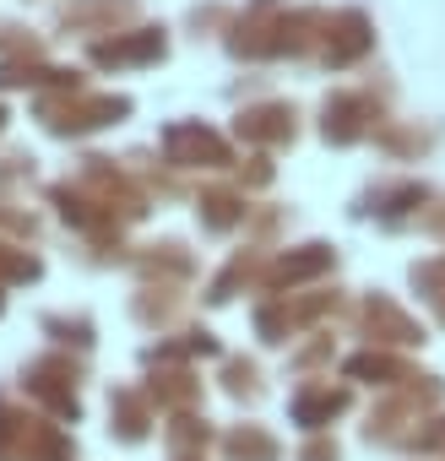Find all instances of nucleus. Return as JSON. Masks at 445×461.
<instances>
[{"label": "nucleus", "instance_id": "obj_2", "mask_svg": "<svg viewBox=\"0 0 445 461\" xmlns=\"http://www.w3.org/2000/svg\"><path fill=\"white\" fill-rule=\"evenodd\" d=\"M229 450H234L240 461H277V439L261 434V429H240V434H229Z\"/></svg>", "mask_w": 445, "mask_h": 461}, {"label": "nucleus", "instance_id": "obj_1", "mask_svg": "<svg viewBox=\"0 0 445 461\" xmlns=\"http://www.w3.org/2000/svg\"><path fill=\"white\" fill-rule=\"evenodd\" d=\"M342 407H348V391H304V396L294 402V418H299L304 429H321V423H331Z\"/></svg>", "mask_w": 445, "mask_h": 461}, {"label": "nucleus", "instance_id": "obj_3", "mask_svg": "<svg viewBox=\"0 0 445 461\" xmlns=\"http://www.w3.org/2000/svg\"><path fill=\"white\" fill-rule=\"evenodd\" d=\"M304 461H337V445H331V450H326V445H310Z\"/></svg>", "mask_w": 445, "mask_h": 461}]
</instances>
